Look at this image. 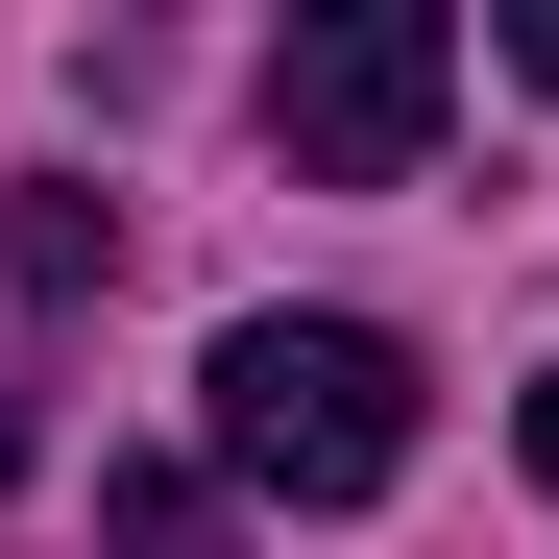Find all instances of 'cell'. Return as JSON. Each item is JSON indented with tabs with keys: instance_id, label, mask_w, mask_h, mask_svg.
Instances as JSON below:
<instances>
[{
	"instance_id": "obj_6",
	"label": "cell",
	"mask_w": 559,
	"mask_h": 559,
	"mask_svg": "<svg viewBox=\"0 0 559 559\" xmlns=\"http://www.w3.org/2000/svg\"><path fill=\"white\" fill-rule=\"evenodd\" d=\"M25 438H49V414H25V365H0V487H25Z\"/></svg>"
},
{
	"instance_id": "obj_5",
	"label": "cell",
	"mask_w": 559,
	"mask_h": 559,
	"mask_svg": "<svg viewBox=\"0 0 559 559\" xmlns=\"http://www.w3.org/2000/svg\"><path fill=\"white\" fill-rule=\"evenodd\" d=\"M511 73H535V98H559V0H511Z\"/></svg>"
},
{
	"instance_id": "obj_7",
	"label": "cell",
	"mask_w": 559,
	"mask_h": 559,
	"mask_svg": "<svg viewBox=\"0 0 559 559\" xmlns=\"http://www.w3.org/2000/svg\"><path fill=\"white\" fill-rule=\"evenodd\" d=\"M535 487H559V365H535Z\"/></svg>"
},
{
	"instance_id": "obj_3",
	"label": "cell",
	"mask_w": 559,
	"mask_h": 559,
	"mask_svg": "<svg viewBox=\"0 0 559 559\" xmlns=\"http://www.w3.org/2000/svg\"><path fill=\"white\" fill-rule=\"evenodd\" d=\"M98 559H243V535H219V462H122V511H98Z\"/></svg>"
},
{
	"instance_id": "obj_4",
	"label": "cell",
	"mask_w": 559,
	"mask_h": 559,
	"mask_svg": "<svg viewBox=\"0 0 559 559\" xmlns=\"http://www.w3.org/2000/svg\"><path fill=\"white\" fill-rule=\"evenodd\" d=\"M0 267H25V293H98L122 219H98V195H0Z\"/></svg>"
},
{
	"instance_id": "obj_2",
	"label": "cell",
	"mask_w": 559,
	"mask_h": 559,
	"mask_svg": "<svg viewBox=\"0 0 559 559\" xmlns=\"http://www.w3.org/2000/svg\"><path fill=\"white\" fill-rule=\"evenodd\" d=\"M438 98H462V25H438V0H317V25L267 49V146H293L317 195H390V170L438 146Z\"/></svg>"
},
{
	"instance_id": "obj_1",
	"label": "cell",
	"mask_w": 559,
	"mask_h": 559,
	"mask_svg": "<svg viewBox=\"0 0 559 559\" xmlns=\"http://www.w3.org/2000/svg\"><path fill=\"white\" fill-rule=\"evenodd\" d=\"M219 487H267V511H365L414 462V341L390 317H219Z\"/></svg>"
}]
</instances>
